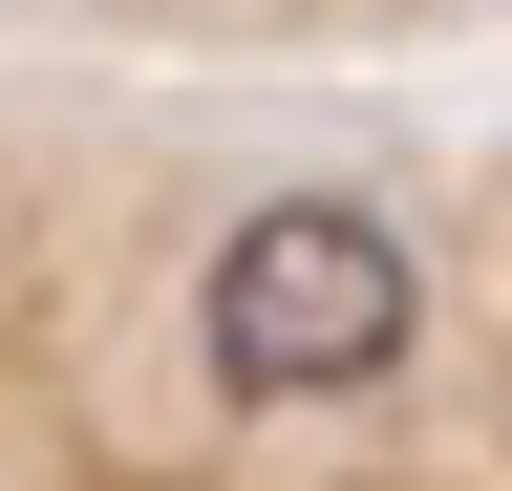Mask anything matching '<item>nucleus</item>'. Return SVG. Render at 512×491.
Instances as JSON below:
<instances>
[{
    "label": "nucleus",
    "instance_id": "f257e3e1",
    "mask_svg": "<svg viewBox=\"0 0 512 491\" xmlns=\"http://www.w3.org/2000/svg\"><path fill=\"white\" fill-rule=\"evenodd\" d=\"M192 342H214L235 406H363L384 363L427 342V257L363 193H256L214 235V278H192Z\"/></svg>",
    "mask_w": 512,
    "mask_h": 491
}]
</instances>
